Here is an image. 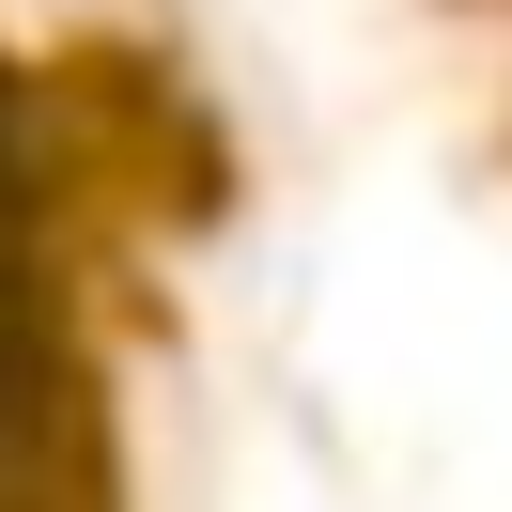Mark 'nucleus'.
Masks as SVG:
<instances>
[{
	"label": "nucleus",
	"instance_id": "1",
	"mask_svg": "<svg viewBox=\"0 0 512 512\" xmlns=\"http://www.w3.org/2000/svg\"><path fill=\"white\" fill-rule=\"evenodd\" d=\"M63 326H47V249H32V156L0 109V512H63Z\"/></svg>",
	"mask_w": 512,
	"mask_h": 512
}]
</instances>
